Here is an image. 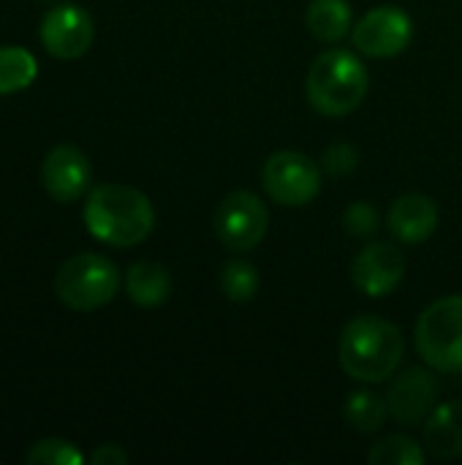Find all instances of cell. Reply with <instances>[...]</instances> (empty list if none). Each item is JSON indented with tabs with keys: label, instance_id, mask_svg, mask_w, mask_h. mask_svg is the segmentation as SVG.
Listing matches in <instances>:
<instances>
[{
	"label": "cell",
	"instance_id": "6da1fadb",
	"mask_svg": "<svg viewBox=\"0 0 462 465\" xmlns=\"http://www.w3.org/2000/svg\"><path fill=\"white\" fill-rule=\"evenodd\" d=\"M84 226L95 240L106 245L131 248L150 237L155 226V210L139 188L103 183L87 196Z\"/></svg>",
	"mask_w": 462,
	"mask_h": 465
},
{
	"label": "cell",
	"instance_id": "7a4b0ae2",
	"mask_svg": "<svg viewBox=\"0 0 462 465\" xmlns=\"http://www.w3.org/2000/svg\"><path fill=\"white\" fill-rule=\"evenodd\" d=\"M400 330L373 313L354 316L340 332V365L362 384H381L395 376L403 360Z\"/></svg>",
	"mask_w": 462,
	"mask_h": 465
},
{
	"label": "cell",
	"instance_id": "3957f363",
	"mask_svg": "<svg viewBox=\"0 0 462 465\" xmlns=\"http://www.w3.org/2000/svg\"><path fill=\"white\" fill-rule=\"evenodd\" d=\"M370 76L359 54L351 49L321 52L305 79V93L310 106L327 117L351 114L368 95Z\"/></svg>",
	"mask_w": 462,
	"mask_h": 465
},
{
	"label": "cell",
	"instance_id": "277c9868",
	"mask_svg": "<svg viewBox=\"0 0 462 465\" xmlns=\"http://www.w3.org/2000/svg\"><path fill=\"white\" fill-rule=\"evenodd\" d=\"M120 292V270L112 259L101 253H79L60 264L54 275V294L57 300L76 311L90 313L103 308Z\"/></svg>",
	"mask_w": 462,
	"mask_h": 465
},
{
	"label": "cell",
	"instance_id": "5b68a950",
	"mask_svg": "<svg viewBox=\"0 0 462 465\" xmlns=\"http://www.w3.org/2000/svg\"><path fill=\"white\" fill-rule=\"evenodd\" d=\"M414 343L428 368L462 373V294L441 297L422 311Z\"/></svg>",
	"mask_w": 462,
	"mask_h": 465
},
{
	"label": "cell",
	"instance_id": "8992f818",
	"mask_svg": "<svg viewBox=\"0 0 462 465\" xmlns=\"http://www.w3.org/2000/svg\"><path fill=\"white\" fill-rule=\"evenodd\" d=\"M267 196L283 207H305L321 191V166L297 150L272 153L261 169Z\"/></svg>",
	"mask_w": 462,
	"mask_h": 465
},
{
	"label": "cell",
	"instance_id": "52a82bcc",
	"mask_svg": "<svg viewBox=\"0 0 462 465\" xmlns=\"http://www.w3.org/2000/svg\"><path fill=\"white\" fill-rule=\"evenodd\" d=\"M218 242L231 253L253 251L270 226V210L253 191H231L215 210L212 218Z\"/></svg>",
	"mask_w": 462,
	"mask_h": 465
},
{
	"label": "cell",
	"instance_id": "ba28073f",
	"mask_svg": "<svg viewBox=\"0 0 462 465\" xmlns=\"http://www.w3.org/2000/svg\"><path fill=\"white\" fill-rule=\"evenodd\" d=\"M414 38V19L400 5H378L368 11L354 27L351 41L357 52L373 60H389L408 49Z\"/></svg>",
	"mask_w": 462,
	"mask_h": 465
},
{
	"label": "cell",
	"instance_id": "9c48e42d",
	"mask_svg": "<svg viewBox=\"0 0 462 465\" xmlns=\"http://www.w3.org/2000/svg\"><path fill=\"white\" fill-rule=\"evenodd\" d=\"M438 392H441V384L433 371L411 368L400 373L387 392L389 414L395 417V422L406 428L425 425L433 409L438 406Z\"/></svg>",
	"mask_w": 462,
	"mask_h": 465
},
{
	"label": "cell",
	"instance_id": "30bf717a",
	"mask_svg": "<svg viewBox=\"0 0 462 465\" xmlns=\"http://www.w3.org/2000/svg\"><path fill=\"white\" fill-rule=\"evenodd\" d=\"M93 19L84 8L63 3L52 8L41 22V41L46 52L57 60H76L93 44Z\"/></svg>",
	"mask_w": 462,
	"mask_h": 465
},
{
	"label": "cell",
	"instance_id": "8fae6325",
	"mask_svg": "<svg viewBox=\"0 0 462 465\" xmlns=\"http://www.w3.org/2000/svg\"><path fill=\"white\" fill-rule=\"evenodd\" d=\"M406 275V256L400 248L389 242H370L365 245L354 264H351V281L365 297H387L392 294Z\"/></svg>",
	"mask_w": 462,
	"mask_h": 465
},
{
	"label": "cell",
	"instance_id": "7c38bea8",
	"mask_svg": "<svg viewBox=\"0 0 462 465\" xmlns=\"http://www.w3.org/2000/svg\"><path fill=\"white\" fill-rule=\"evenodd\" d=\"M90 161L74 144H57L46 153L41 163V180L54 202H76L90 188Z\"/></svg>",
	"mask_w": 462,
	"mask_h": 465
},
{
	"label": "cell",
	"instance_id": "4fadbf2b",
	"mask_svg": "<svg viewBox=\"0 0 462 465\" xmlns=\"http://www.w3.org/2000/svg\"><path fill=\"white\" fill-rule=\"evenodd\" d=\"M438 204L425 196V193H403L392 202L389 215H387V226L389 232L408 245H419L425 240H430L438 229Z\"/></svg>",
	"mask_w": 462,
	"mask_h": 465
},
{
	"label": "cell",
	"instance_id": "5bb4252c",
	"mask_svg": "<svg viewBox=\"0 0 462 465\" xmlns=\"http://www.w3.org/2000/svg\"><path fill=\"white\" fill-rule=\"evenodd\" d=\"M425 450L436 460H455L462 455V401H449L433 409L425 422Z\"/></svg>",
	"mask_w": 462,
	"mask_h": 465
},
{
	"label": "cell",
	"instance_id": "9a60e30c",
	"mask_svg": "<svg viewBox=\"0 0 462 465\" xmlns=\"http://www.w3.org/2000/svg\"><path fill=\"white\" fill-rule=\"evenodd\" d=\"M125 292L142 308H158L172 294V275L158 262H136L125 272Z\"/></svg>",
	"mask_w": 462,
	"mask_h": 465
},
{
	"label": "cell",
	"instance_id": "2e32d148",
	"mask_svg": "<svg viewBox=\"0 0 462 465\" xmlns=\"http://www.w3.org/2000/svg\"><path fill=\"white\" fill-rule=\"evenodd\" d=\"M305 25L313 38L324 44L343 41L351 33V3L349 0H310Z\"/></svg>",
	"mask_w": 462,
	"mask_h": 465
},
{
	"label": "cell",
	"instance_id": "e0dca14e",
	"mask_svg": "<svg viewBox=\"0 0 462 465\" xmlns=\"http://www.w3.org/2000/svg\"><path fill=\"white\" fill-rule=\"evenodd\" d=\"M389 403L384 395L370 390H357L346 398V420L359 433H378L387 425Z\"/></svg>",
	"mask_w": 462,
	"mask_h": 465
},
{
	"label": "cell",
	"instance_id": "ac0fdd59",
	"mask_svg": "<svg viewBox=\"0 0 462 465\" xmlns=\"http://www.w3.org/2000/svg\"><path fill=\"white\" fill-rule=\"evenodd\" d=\"M35 74L38 63L25 46H0V95L30 87Z\"/></svg>",
	"mask_w": 462,
	"mask_h": 465
},
{
	"label": "cell",
	"instance_id": "d6986e66",
	"mask_svg": "<svg viewBox=\"0 0 462 465\" xmlns=\"http://www.w3.org/2000/svg\"><path fill=\"white\" fill-rule=\"evenodd\" d=\"M218 283H221L223 297H229L231 302H251L259 294L261 275H259V270L251 262L231 259L229 264H223Z\"/></svg>",
	"mask_w": 462,
	"mask_h": 465
},
{
	"label": "cell",
	"instance_id": "ffe728a7",
	"mask_svg": "<svg viewBox=\"0 0 462 465\" xmlns=\"http://www.w3.org/2000/svg\"><path fill=\"white\" fill-rule=\"evenodd\" d=\"M370 465H425L428 450H422L408 436H389L368 452Z\"/></svg>",
	"mask_w": 462,
	"mask_h": 465
},
{
	"label": "cell",
	"instance_id": "44dd1931",
	"mask_svg": "<svg viewBox=\"0 0 462 465\" xmlns=\"http://www.w3.org/2000/svg\"><path fill=\"white\" fill-rule=\"evenodd\" d=\"M82 452L65 439H44L27 452V463L44 465H82Z\"/></svg>",
	"mask_w": 462,
	"mask_h": 465
},
{
	"label": "cell",
	"instance_id": "7402d4cb",
	"mask_svg": "<svg viewBox=\"0 0 462 465\" xmlns=\"http://www.w3.org/2000/svg\"><path fill=\"white\" fill-rule=\"evenodd\" d=\"M343 226L351 237H373L378 232V213L370 202H354L343 213Z\"/></svg>",
	"mask_w": 462,
	"mask_h": 465
},
{
	"label": "cell",
	"instance_id": "603a6c76",
	"mask_svg": "<svg viewBox=\"0 0 462 465\" xmlns=\"http://www.w3.org/2000/svg\"><path fill=\"white\" fill-rule=\"evenodd\" d=\"M357 163H359V153L349 142H338L327 147L321 155V172H327L329 177H346L357 169Z\"/></svg>",
	"mask_w": 462,
	"mask_h": 465
},
{
	"label": "cell",
	"instance_id": "cb8c5ba5",
	"mask_svg": "<svg viewBox=\"0 0 462 465\" xmlns=\"http://www.w3.org/2000/svg\"><path fill=\"white\" fill-rule=\"evenodd\" d=\"M90 463L93 465H123V463H128V455H125V452H123L117 444H103V447H98V450L93 452Z\"/></svg>",
	"mask_w": 462,
	"mask_h": 465
}]
</instances>
